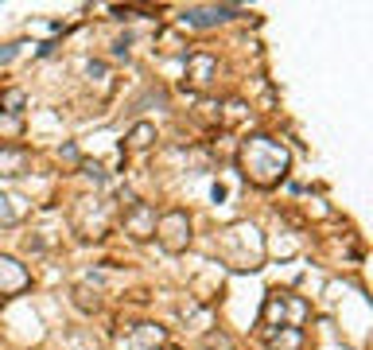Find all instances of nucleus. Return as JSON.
<instances>
[{"label":"nucleus","instance_id":"nucleus-1","mask_svg":"<svg viewBox=\"0 0 373 350\" xmlns=\"http://www.w3.org/2000/svg\"><path fill=\"white\" fill-rule=\"evenodd\" d=\"M292 167V152H288L280 140L257 133L241 144V175H245L253 187H276Z\"/></svg>","mask_w":373,"mask_h":350},{"label":"nucleus","instance_id":"nucleus-2","mask_svg":"<svg viewBox=\"0 0 373 350\" xmlns=\"http://www.w3.org/2000/svg\"><path fill=\"white\" fill-rule=\"evenodd\" d=\"M284 315H288V327H300L311 315V308H307V300H300L292 292H268L265 308H261V327H276V319L284 327Z\"/></svg>","mask_w":373,"mask_h":350},{"label":"nucleus","instance_id":"nucleus-3","mask_svg":"<svg viewBox=\"0 0 373 350\" xmlns=\"http://www.w3.org/2000/svg\"><path fill=\"white\" fill-rule=\"evenodd\" d=\"M156 242L164 245L167 253H183L191 245V218L186 210H167L156 218Z\"/></svg>","mask_w":373,"mask_h":350},{"label":"nucleus","instance_id":"nucleus-4","mask_svg":"<svg viewBox=\"0 0 373 350\" xmlns=\"http://www.w3.org/2000/svg\"><path fill=\"white\" fill-rule=\"evenodd\" d=\"M237 12H241L237 4H191V8L179 12V28H195V31H202V28H218V24L234 19Z\"/></svg>","mask_w":373,"mask_h":350},{"label":"nucleus","instance_id":"nucleus-5","mask_svg":"<svg viewBox=\"0 0 373 350\" xmlns=\"http://www.w3.org/2000/svg\"><path fill=\"white\" fill-rule=\"evenodd\" d=\"M125 233H132L137 242L156 238V210H152L148 203H132L125 210Z\"/></svg>","mask_w":373,"mask_h":350},{"label":"nucleus","instance_id":"nucleus-6","mask_svg":"<svg viewBox=\"0 0 373 350\" xmlns=\"http://www.w3.org/2000/svg\"><path fill=\"white\" fill-rule=\"evenodd\" d=\"M31 284L28 269H24L16 257H4L0 253V296H16V292H24Z\"/></svg>","mask_w":373,"mask_h":350},{"label":"nucleus","instance_id":"nucleus-7","mask_svg":"<svg viewBox=\"0 0 373 350\" xmlns=\"http://www.w3.org/2000/svg\"><path fill=\"white\" fill-rule=\"evenodd\" d=\"M214 70H218V58L207 55V51H195V55L186 58V82H191L195 90H207L210 78H214Z\"/></svg>","mask_w":373,"mask_h":350},{"label":"nucleus","instance_id":"nucleus-8","mask_svg":"<svg viewBox=\"0 0 373 350\" xmlns=\"http://www.w3.org/2000/svg\"><path fill=\"white\" fill-rule=\"evenodd\" d=\"M300 347H304V331L300 327L268 331V350H300Z\"/></svg>","mask_w":373,"mask_h":350},{"label":"nucleus","instance_id":"nucleus-9","mask_svg":"<svg viewBox=\"0 0 373 350\" xmlns=\"http://www.w3.org/2000/svg\"><path fill=\"white\" fill-rule=\"evenodd\" d=\"M28 152L24 148H0V175H24Z\"/></svg>","mask_w":373,"mask_h":350},{"label":"nucleus","instance_id":"nucleus-10","mask_svg":"<svg viewBox=\"0 0 373 350\" xmlns=\"http://www.w3.org/2000/svg\"><path fill=\"white\" fill-rule=\"evenodd\" d=\"M152 140H156V125L152 121H137L128 128V148H148Z\"/></svg>","mask_w":373,"mask_h":350},{"label":"nucleus","instance_id":"nucleus-11","mask_svg":"<svg viewBox=\"0 0 373 350\" xmlns=\"http://www.w3.org/2000/svg\"><path fill=\"white\" fill-rule=\"evenodd\" d=\"M24 101H28V97H24V90H4V94H0V109H4V113H12V117L24 113Z\"/></svg>","mask_w":373,"mask_h":350},{"label":"nucleus","instance_id":"nucleus-12","mask_svg":"<svg viewBox=\"0 0 373 350\" xmlns=\"http://www.w3.org/2000/svg\"><path fill=\"white\" fill-rule=\"evenodd\" d=\"M16 222H20V206H16V199L0 194V226H16Z\"/></svg>","mask_w":373,"mask_h":350},{"label":"nucleus","instance_id":"nucleus-13","mask_svg":"<svg viewBox=\"0 0 373 350\" xmlns=\"http://www.w3.org/2000/svg\"><path fill=\"white\" fill-rule=\"evenodd\" d=\"M202 350H234V342L222 331H210V335H202Z\"/></svg>","mask_w":373,"mask_h":350},{"label":"nucleus","instance_id":"nucleus-14","mask_svg":"<svg viewBox=\"0 0 373 350\" xmlns=\"http://www.w3.org/2000/svg\"><path fill=\"white\" fill-rule=\"evenodd\" d=\"M74 303H78L82 311H98V296H94L89 288H82V284L74 288Z\"/></svg>","mask_w":373,"mask_h":350},{"label":"nucleus","instance_id":"nucleus-15","mask_svg":"<svg viewBox=\"0 0 373 350\" xmlns=\"http://www.w3.org/2000/svg\"><path fill=\"white\" fill-rule=\"evenodd\" d=\"M86 74H89V82H105V78H109V70H105V62H89V67H86Z\"/></svg>","mask_w":373,"mask_h":350},{"label":"nucleus","instance_id":"nucleus-16","mask_svg":"<svg viewBox=\"0 0 373 350\" xmlns=\"http://www.w3.org/2000/svg\"><path fill=\"white\" fill-rule=\"evenodd\" d=\"M82 172H86L89 179H94V183H101V179H105V172H101L98 164H82Z\"/></svg>","mask_w":373,"mask_h":350},{"label":"nucleus","instance_id":"nucleus-17","mask_svg":"<svg viewBox=\"0 0 373 350\" xmlns=\"http://www.w3.org/2000/svg\"><path fill=\"white\" fill-rule=\"evenodd\" d=\"M62 160H70V164H74V160H78V148H74V144H62Z\"/></svg>","mask_w":373,"mask_h":350}]
</instances>
